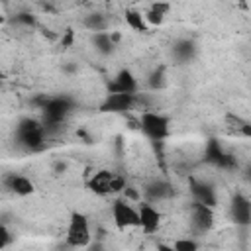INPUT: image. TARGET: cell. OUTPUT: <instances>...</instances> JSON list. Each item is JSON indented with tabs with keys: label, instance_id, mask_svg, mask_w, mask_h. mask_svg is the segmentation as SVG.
Segmentation results:
<instances>
[{
	"label": "cell",
	"instance_id": "cell-1",
	"mask_svg": "<svg viewBox=\"0 0 251 251\" xmlns=\"http://www.w3.org/2000/svg\"><path fill=\"white\" fill-rule=\"evenodd\" d=\"M65 243L73 249H84L92 245V233H90V224L88 218L80 212H73L69 218L67 233H65Z\"/></svg>",
	"mask_w": 251,
	"mask_h": 251
},
{
	"label": "cell",
	"instance_id": "cell-2",
	"mask_svg": "<svg viewBox=\"0 0 251 251\" xmlns=\"http://www.w3.org/2000/svg\"><path fill=\"white\" fill-rule=\"evenodd\" d=\"M16 139L22 147L25 149H39L43 147V139H45V126L37 120L31 118H24L20 120L18 127H16Z\"/></svg>",
	"mask_w": 251,
	"mask_h": 251
},
{
	"label": "cell",
	"instance_id": "cell-3",
	"mask_svg": "<svg viewBox=\"0 0 251 251\" xmlns=\"http://www.w3.org/2000/svg\"><path fill=\"white\" fill-rule=\"evenodd\" d=\"M139 127L145 133V137H149L151 141H163L171 131V122L161 112L145 110L139 116Z\"/></svg>",
	"mask_w": 251,
	"mask_h": 251
},
{
	"label": "cell",
	"instance_id": "cell-4",
	"mask_svg": "<svg viewBox=\"0 0 251 251\" xmlns=\"http://www.w3.org/2000/svg\"><path fill=\"white\" fill-rule=\"evenodd\" d=\"M88 188L98 194V196H110V194H118L122 190H126V180L122 175L112 173V171H96L90 180H88Z\"/></svg>",
	"mask_w": 251,
	"mask_h": 251
},
{
	"label": "cell",
	"instance_id": "cell-5",
	"mask_svg": "<svg viewBox=\"0 0 251 251\" xmlns=\"http://www.w3.org/2000/svg\"><path fill=\"white\" fill-rule=\"evenodd\" d=\"M112 220L118 229L139 227V208L131 206L127 198H116L112 202Z\"/></svg>",
	"mask_w": 251,
	"mask_h": 251
},
{
	"label": "cell",
	"instance_id": "cell-6",
	"mask_svg": "<svg viewBox=\"0 0 251 251\" xmlns=\"http://www.w3.org/2000/svg\"><path fill=\"white\" fill-rule=\"evenodd\" d=\"M71 108H73V102H71L67 96L47 98L45 104L41 106L45 129H47V126H57V124H61V122L67 118V114L71 112Z\"/></svg>",
	"mask_w": 251,
	"mask_h": 251
},
{
	"label": "cell",
	"instance_id": "cell-7",
	"mask_svg": "<svg viewBox=\"0 0 251 251\" xmlns=\"http://www.w3.org/2000/svg\"><path fill=\"white\" fill-rule=\"evenodd\" d=\"M190 226L198 233H206L214 226V208L192 202L190 204Z\"/></svg>",
	"mask_w": 251,
	"mask_h": 251
},
{
	"label": "cell",
	"instance_id": "cell-8",
	"mask_svg": "<svg viewBox=\"0 0 251 251\" xmlns=\"http://www.w3.org/2000/svg\"><path fill=\"white\" fill-rule=\"evenodd\" d=\"M229 214H231L233 224L241 227L251 226V200L243 194H235L229 204Z\"/></svg>",
	"mask_w": 251,
	"mask_h": 251
},
{
	"label": "cell",
	"instance_id": "cell-9",
	"mask_svg": "<svg viewBox=\"0 0 251 251\" xmlns=\"http://www.w3.org/2000/svg\"><path fill=\"white\" fill-rule=\"evenodd\" d=\"M159 226H161V212L151 202L139 204V227H141V231L151 235L159 229Z\"/></svg>",
	"mask_w": 251,
	"mask_h": 251
},
{
	"label": "cell",
	"instance_id": "cell-10",
	"mask_svg": "<svg viewBox=\"0 0 251 251\" xmlns=\"http://www.w3.org/2000/svg\"><path fill=\"white\" fill-rule=\"evenodd\" d=\"M204 159H206L208 163L216 165V167H222V169H231V167L235 165V159H233L229 153H226V151L222 149V145H220L216 139H210V141H208Z\"/></svg>",
	"mask_w": 251,
	"mask_h": 251
},
{
	"label": "cell",
	"instance_id": "cell-11",
	"mask_svg": "<svg viewBox=\"0 0 251 251\" xmlns=\"http://www.w3.org/2000/svg\"><path fill=\"white\" fill-rule=\"evenodd\" d=\"M190 192H192L194 202L204 204V206H210V208H216V204H218V194H216V190H214L212 184L202 182V180H192V182H190Z\"/></svg>",
	"mask_w": 251,
	"mask_h": 251
},
{
	"label": "cell",
	"instance_id": "cell-12",
	"mask_svg": "<svg viewBox=\"0 0 251 251\" xmlns=\"http://www.w3.org/2000/svg\"><path fill=\"white\" fill-rule=\"evenodd\" d=\"M4 186H6L10 192H14L16 196H29V194H33V190H35L33 182H31L25 175H18V173L6 175V176H4Z\"/></svg>",
	"mask_w": 251,
	"mask_h": 251
},
{
	"label": "cell",
	"instance_id": "cell-13",
	"mask_svg": "<svg viewBox=\"0 0 251 251\" xmlns=\"http://www.w3.org/2000/svg\"><path fill=\"white\" fill-rule=\"evenodd\" d=\"M135 96L133 94H120V92H110L102 104V110L106 112H126L133 106Z\"/></svg>",
	"mask_w": 251,
	"mask_h": 251
},
{
	"label": "cell",
	"instance_id": "cell-14",
	"mask_svg": "<svg viewBox=\"0 0 251 251\" xmlns=\"http://www.w3.org/2000/svg\"><path fill=\"white\" fill-rule=\"evenodd\" d=\"M112 92H120V94H133L137 92V80L129 71H120L114 84H112Z\"/></svg>",
	"mask_w": 251,
	"mask_h": 251
},
{
	"label": "cell",
	"instance_id": "cell-15",
	"mask_svg": "<svg viewBox=\"0 0 251 251\" xmlns=\"http://www.w3.org/2000/svg\"><path fill=\"white\" fill-rule=\"evenodd\" d=\"M145 194H147V198L149 200H167V198H171L173 194H175V188H173V184L171 182H167V180H153V182H149L147 184V188H145Z\"/></svg>",
	"mask_w": 251,
	"mask_h": 251
},
{
	"label": "cell",
	"instance_id": "cell-16",
	"mask_svg": "<svg viewBox=\"0 0 251 251\" xmlns=\"http://www.w3.org/2000/svg\"><path fill=\"white\" fill-rule=\"evenodd\" d=\"M226 127L231 133H235V135H243V137H249L251 135V124L247 120H243L241 116L233 114V112L226 114Z\"/></svg>",
	"mask_w": 251,
	"mask_h": 251
},
{
	"label": "cell",
	"instance_id": "cell-17",
	"mask_svg": "<svg viewBox=\"0 0 251 251\" xmlns=\"http://www.w3.org/2000/svg\"><path fill=\"white\" fill-rule=\"evenodd\" d=\"M194 53H196V47H194V43L190 39H180L173 47V55H175V59L178 63H188L194 57Z\"/></svg>",
	"mask_w": 251,
	"mask_h": 251
},
{
	"label": "cell",
	"instance_id": "cell-18",
	"mask_svg": "<svg viewBox=\"0 0 251 251\" xmlns=\"http://www.w3.org/2000/svg\"><path fill=\"white\" fill-rule=\"evenodd\" d=\"M82 24H84V27L90 29L92 33H102V31L108 29V20H106V16L100 14V12L88 14V16L82 20Z\"/></svg>",
	"mask_w": 251,
	"mask_h": 251
},
{
	"label": "cell",
	"instance_id": "cell-19",
	"mask_svg": "<svg viewBox=\"0 0 251 251\" xmlns=\"http://www.w3.org/2000/svg\"><path fill=\"white\" fill-rule=\"evenodd\" d=\"M92 45L96 47L98 53L108 55V53H112V49H114V37H112V33H108V31L92 33Z\"/></svg>",
	"mask_w": 251,
	"mask_h": 251
},
{
	"label": "cell",
	"instance_id": "cell-20",
	"mask_svg": "<svg viewBox=\"0 0 251 251\" xmlns=\"http://www.w3.org/2000/svg\"><path fill=\"white\" fill-rule=\"evenodd\" d=\"M167 12H169V4H153V6H149V10L143 16H145V22L149 25H157L165 20Z\"/></svg>",
	"mask_w": 251,
	"mask_h": 251
},
{
	"label": "cell",
	"instance_id": "cell-21",
	"mask_svg": "<svg viewBox=\"0 0 251 251\" xmlns=\"http://www.w3.org/2000/svg\"><path fill=\"white\" fill-rule=\"evenodd\" d=\"M124 18H126V24L135 31H147L149 29V24L145 22V16L137 10H126Z\"/></svg>",
	"mask_w": 251,
	"mask_h": 251
},
{
	"label": "cell",
	"instance_id": "cell-22",
	"mask_svg": "<svg viewBox=\"0 0 251 251\" xmlns=\"http://www.w3.org/2000/svg\"><path fill=\"white\" fill-rule=\"evenodd\" d=\"M171 245H173L176 251H198V249H200V245H198V241H196L194 237H178V239H175Z\"/></svg>",
	"mask_w": 251,
	"mask_h": 251
},
{
	"label": "cell",
	"instance_id": "cell-23",
	"mask_svg": "<svg viewBox=\"0 0 251 251\" xmlns=\"http://www.w3.org/2000/svg\"><path fill=\"white\" fill-rule=\"evenodd\" d=\"M12 241H14V237H12L10 229H8V226H6V224H2V226H0V247H2V249H6Z\"/></svg>",
	"mask_w": 251,
	"mask_h": 251
},
{
	"label": "cell",
	"instance_id": "cell-24",
	"mask_svg": "<svg viewBox=\"0 0 251 251\" xmlns=\"http://www.w3.org/2000/svg\"><path fill=\"white\" fill-rule=\"evenodd\" d=\"M14 22H18V24H24V25H33L35 24V18L31 16V14H16L14 16Z\"/></svg>",
	"mask_w": 251,
	"mask_h": 251
},
{
	"label": "cell",
	"instance_id": "cell-25",
	"mask_svg": "<svg viewBox=\"0 0 251 251\" xmlns=\"http://www.w3.org/2000/svg\"><path fill=\"white\" fill-rule=\"evenodd\" d=\"M157 251H176L171 243H157Z\"/></svg>",
	"mask_w": 251,
	"mask_h": 251
},
{
	"label": "cell",
	"instance_id": "cell-26",
	"mask_svg": "<svg viewBox=\"0 0 251 251\" xmlns=\"http://www.w3.org/2000/svg\"><path fill=\"white\" fill-rule=\"evenodd\" d=\"M245 176H247V178L251 180V167H247V175H245Z\"/></svg>",
	"mask_w": 251,
	"mask_h": 251
}]
</instances>
